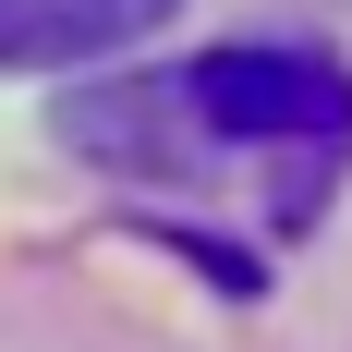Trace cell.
<instances>
[{
    "instance_id": "cell-1",
    "label": "cell",
    "mask_w": 352,
    "mask_h": 352,
    "mask_svg": "<svg viewBox=\"0 0 352 352\" xmlns=\"http://www.w3.org/2000/svg\"><path fill=\"white\" fill-rule=\"evenodd\" d=\"M170 98L231 146H304V158L352 146V73L316 49H207Z\"/></svg>"
},
{
    "instance_id": "cell-2",
    "label": "cell",
    "mask_w": 352,
    "mask_h": 352,
    "mask_svg": "<svg viewBox=\"0 0 352 352\" xmlns=\"http://www.w3.org/2000/svg\"><path fill=\"white\" fill-rule=\"evenodd\" d=\"M170 25V0H0V73H73Z\"/></svg>"
}]
</instances>
